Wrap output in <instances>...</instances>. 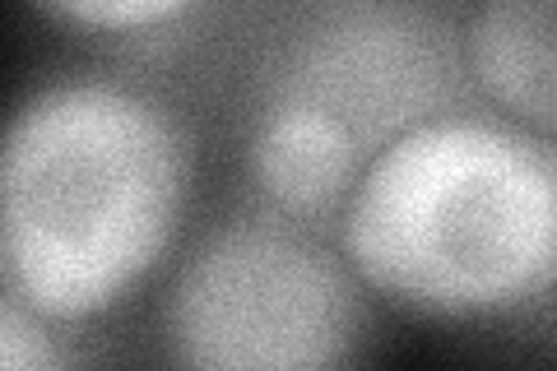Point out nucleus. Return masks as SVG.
I'll use <instances>...</instances> for the list:
<instances>
[{"label":"nucleus","mask_w":557,"mask_h":371,"mask_svg":"<svg viewBox=\"0 0 557 371\" xmlns=\"http://www.w3.org/2000/svg\"><path fill=\"white\" fill-rule=\"evenodd\" d=\"M354 264L284 214L214 227L163 311L172 371H362L372 316Z\"/></svg>","instance_id":"nucleus-3"},{"label":"nucleus","mask_w":557,"mask_h":371,"mask_svg":"<svg viewBox=\"0 0 557 371\" xmlns=\"http://www.w3.org/2000/svg\"><path fill=\"white\" fill-rule=\"evenodd\" d=\"M344 260L432 321H487L557 284V149L487 116L391 139L344 205Z\"/></svg>","instance_id":"nucleus-2"},{"label":"nucleus","mask_w":557,"mask_h":371,"mask_svg":"<svg viewBox=\"0 0 557 371\" xmlns=\"http://www.w3.org/2000/svg\"><path fill=\"white\" fill-rule=\"evenodd\" d=\"M465 38L437 10L418 5H339L321 10L284 47L274 70V98L307 108L358 139L386 149L423 121H437L456 94Z\"/></svg>","instance_id":"nucleus-4"},{"label":"nucleus","mask_w":557,"mask_h":371,"mask_svg":"<svg viewBox=\"0 0 557 371\" xmlns=\"http://www.w3.org/2000/svg\"><path fill=\"white\" fill-rule=\"evenodd\" d=\"M42 321L47 316L5 293V302H0V371H65L61 348Z\"/></svg>","instance_id":"nucleus-7"},{"label":"nucleus","mask_w":557,"mask_h":371,"mask_svg":"<svg viewBox=\"0 0 557 371\" xmlns=\"http://www.w3.org/2000/svg\"><path fill=\"white\" fill-rule=\"evenodd\" d=\"M368 163V149L339 121L307 108H284V102H270L251 145L256 182L293 223L330 219L335 209H344Z\"/></svg>","instance_id":"nucleus-5"},{"label":"nucleus","mask_w":557,"mask_h":371,"mask_svg":"<svg viewBox=\"0 0 557 371\" xmlns=\"http://www.w3.org/2000/svg\"><path fill=\"white\" fill-rule=\"evenodd\" d=\"M190 139L159 98L112 79L38 88L0 158L5 293L47 321H89L145 284L177 242Z\"/></svg>","instance_id":"nucleus-1"},{"label":"nucleus","mask_w":557,"mask_h":371,"mask_svg":"<svg viewBox=\"0 0 557 371\" xmlns=\"http://www.w3.org/2000/svg\"><path fill=\"white\" fill-rule=\"evenodd\" d=\"M465 65L497 108L557 135V0H493L474 10Z\"/></svg>","instance_id":"nucleus-6"},{"label":"nucleus","mask_w":557,"mask_h":371,"mask_svg":"<svg viewBox=\"0 0 557 371\" xmlns=\"http://www.w3.org/2000/svg\"><path fill=\"white\" fill-rule=\"evenodd\" d=\"M42 10L61 24L102 28V33H139L190 14V5H177V0H70V5H42Z\"/></svg>","instance_id":"nucleus-8"}]
</instances>
